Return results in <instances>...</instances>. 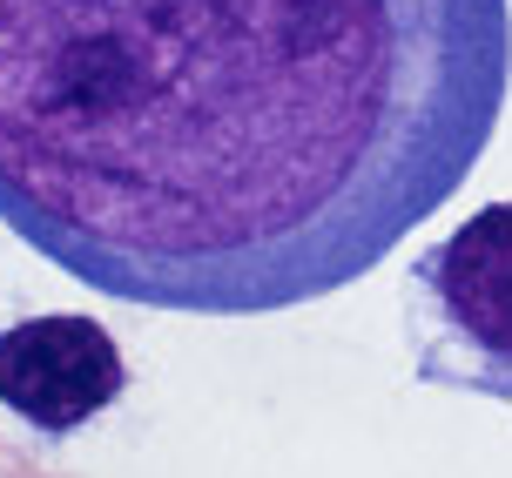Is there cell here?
I'll return each mask as SVG.
<instances>
[{"mask_svg": "<svg viewBox=\"0 0 512 478\" xmlns=\"http://www.w3.org/2000/svg\"><path fill=\"white\" fill-rule=\"evenodd\" d=\"M512 0H0V223L95 297L263 317L479 169Z\"/></svg>", "mask_w": 512, "mask_h": 478, "instance_id": "cell-1", "label": "cell"}, {"mask_svg": "<svg viewBox=\"0 0 512 478\" xmlns=\"http://www.w3.org/2000/svg\"><path fill=\"white\" fill-rule=\"evenodd\" d=\"M405 324L418 378L512 398V196L472 209L411 263Z\"/></svg>", "mask_w": 512, "mask_h": 478, "instance_id": "cell-2", "label": "cell"}, {"mask_svg": "<svg viewBox=\"0 0 512 478\" xmlns=\"http://www.w3.org/2000/svg\"><path fill=\"white\" fill-rule=\"evenodd\" d=\"M128 391L122 344L95 317H27L0 330V411L41 438H75Z\"/></svg>", "mask_w": 512, "mask_h": 478, "instance_id": "cell-3", "label": "cell"}]
</instances>
